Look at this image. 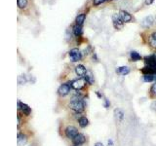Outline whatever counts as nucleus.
Wrapping results in <instances>:
<instances>
[{
  "label": "nucleus",
  "mask_w": 156,
  "mask_h": 146,
  "mask_svg": "<svg viewBox=\"0 0 156 146\" xmlns=\"http://www.w3.org/2000/svg\"><path fill=\"white\" fill-rule=\"evenodd\" d=\"M69 108L72 109L73 111L77 113H81L82 111H84L85 109V102L83 99H79V100H71L69 102Z\"/></svg>",
  "instance_id": "1"
},
{
  "label": "nucleus",
  "mask_w": 156,
  "mask_h": 146,
  "mask_svg": "<svg viewBox=\"0 0 156 146\" xmlns=\"http://www.w3.org/2000/svg\"><path fill=\"white\" fill-rule=\"evenodd\" d=\"M112 23H113V26H114L115 29L120 30V29L123 28L125 23L122 21V19H121L119 14H114L113 16H112Z\"/></svg>",
  "instance_id": "2"
},
{
  "label": "nucleus",
  "mask_w": 156,
  "mask_h": 146,
  "mask_svg": "<svg viewBox=\"0 0 156 146\" xmlns=\"http://www.w3.org/2000/svg\"><path fill=\"white\" fill-rule=\"evenodd\" d=\"M69 57H70L72 62H79L82 58V53L80 52V50L78 49V48H73V49L70 50V52H69Z\"/></svg>",
  "instance_id": "3"
},
{
  "label": "nucleus",
  "mask_w": 156,
  "mask_h": 146,
  "mask_svg": "<svg viewBox=\"0 0 156 146\" xmlns=\"http://www.w3.org/2000/svg\"><path fill=\"white\" fill-rule=\"evenodd\" d=\"M71 82H68V83H64L63 85H61V87L59 88L58 93L59 95H61V97H64V95H68L69 92L71 90Z\"/></svg>",
  "instance_id": "4"
},
{
  "label": "nucleus",
  "mask_w": 156,
  "mask_h": 146,
  "mask_svg": "<svg viewBox=\"0 0 156 146\" xmlns=\"http://www.w3.org/2000/svg\"><path fill=\"white\" fill-rule=\"evenodd\" d=\"M85 84H86L85 79L79 78V79H76V80L71 82V87H72V89L76 90V91H80V90H82L83 88L85 87Z\"/></svg>",
  "instance_id": "5"
},
{
  "label": "nucleus",
  "mask_w": 156,
  "mask_h": 146,
  "mask_svg": "<svg viewBox=\"0 0 156 146\" xmlns=\"http://www.w3.org/2000/svg\"><path fill=\"white\" fill-rule=\"evenodd\" d=\"M66 136L69 139H73L75 136L78 134V130L73 126H68V128L66 129Z\"/></svg>",
  "instance_id": "6"
},
{
  "label": "nucleus",
  "mask_w": 156,
  "mask_h": 146,
  "mask_svg": "<svg viewBox=\"0 0 156 146\" xmlns=\"http://www.w3.org/2000/svg\"><path fill=\"white\" fill-rule=\"evenodd\" d=\"M144 62L147 66L156 69V55H150L144 58Z\"/></svg>",
  "instance_id": "7"
},
{
  "label": "nucleus",
  "mask_w": 156,
  "mask_h": 146,
  "mask_svg": "<svg viewBox=\"0 0 156 146\" xmlns=\"http://www.w3.org/2000/svg\"><path fill=\"white\" fill-rule=\"evenodd\" d=\"M119 15H120L121 19H122V21L125 23H131L132 21H133V17H132V15L129 12L125 11V10H120Z\"/></svg>",
  "instance_id": "8"
},
{
  "label": "nucleus",
  "mask_w": 156,
  "mask_h": 146,
  "mask_svg": "<svg viewBox=\"0 0 156 146\" xmlns=\"http://www.w3.org/2000/svg\"><path fill=\"white\" fill-rule=\"evenodd\" d=\"M153 23H154V19H153L152 16H148V17H146L142 21V26L144 28H148L153 25Z\"/></svg>",
  "instance_id": "9"
},
{
  "label": "nucleus",
  "mask_w": 156,
  "mask_h": 146,
  "mask_svg": "<svg viewBox=\"0 0 156 146\" xmlns=\"http://www.w3.org/2000/svg\"><path fill=\"white\" fill-rule=\"evenodd\" d=\"M73 143H74V145L75 146H80V145H82L83 143H85L86 141V137H85V135L84 134H78L76 136L74 137L73 139Z\"/></svg>",
  "instance_id": "10"
},
{
  "label": "nucleus",
  "mask_w": 156,
  "mask_h": 146,
  "mask_svg": "<svg viewBox=\"0 0 156 146\" xmlns=\"http://www.w3.org/2000/svg\"><path fill=\"white\" fill-rule=\"evenodd\" d=\"M84 79L86 81V83H88L89 85H93L95 80H94V75H93V72L91 70H87L86 72L85 76H84Z\"/></svg>",
  "instance_id": "11"
},
{
  "label": "nucleus",
  "mask_w": 156,
  "mask_h": 146,
  "mask_svg": "<svg viewBox=\"0 0 156 146\" xmlns=\"http://www.w3.org/2000/svg\"><path fill=\"white\" fill-rule=\"evenodd\" d=\"M86 72H87V70H86V68H85L83 65H81V64L77 65L76 67H75V73H76L77 75L79 76V77H83V76H85Z\"/></svg>",
  "instance_id": "12"
},
{
  "label": "nucleus",
  "mask_w": 156,
  "mask_h": 146,
  "mask_svg": "<svg viewBox=\"0 0 156 146\" xmlns=\"http://www.w3.org/2000/svg\"><path fill=\"white\" fill-rule=\"evenodd\" d=\"M73 34L76 37H81L83 35V27L81 25H75L73 26Z\"/></svg>",
  "instance_id": "13"
},
{
  "label": "nucleus",
  "mask_w": 156,
  "mask_h": 146,
  "mask_svg": "<svg viewBox=\"0 0 156 146\" xmlns=\"http://www.w3.org/2000/svg\"><path fill=\"white\" fill-rule=\"evenodd\" d=\"M85 19H86V14L84 13H81V14H79L75 19V25H83V23L85 22Z\"/></svg>",
  "instance_id": "14"
},
{
  "label": "nucleus",
  "mask_w": 156,
  "mask_h": 146,
  "mask_svg": "<svg viewBox=\"0 0 156 146\" xmlns=\"http://www.w3.org/2000/svg\"><path fill=\"white\" fill-rule=\"evenodd\" d=\"M21 112L23 113V115H26V116H28L29 114L31 113L30 107H29V106H28V104H26V103H23V102H21Z\"/></svg>",
  "instance_id": "15"
},
{
  "label": "nucleus",
  "mask_w": 156,
  "mask_h": 146,
  "mask_svg": "<svg viewBox=\"0 0 156 146\" xmlns=\"http://www.w3.org/2000/svg\"><path fill=\"white\" fill-rule=\"evenodd\" d=\"M26 136L25 134H18V136H17V142H18V145L19 146H21V145H23V144H26Z\"/></svg>",
  "instance_id": "16"
},
{
  "label": "nucleus",
  "mask_w": 156,
  "mask_h": 146,
  "mask_svg": "<svg viewBox=\"0 0 156 146\" xmlns=\"http://www.w3.org/2000/svg\"><path fill=\"white\" fill-rule=\"evenodd\" d=\"M142 72L144 73V75H146V74H154V75H156V69L150 67V66H147V65L142 68Z\"/></svg>",
  "instance_id": "17"
},
{
  "label": "nucleus",
  "mask_w": 156,
  "mask_h": 146,
  "mask_svg": "<svg viewBox=\"0 0 156 146\" xmlns=\"http://www.w3.org/2000/svg\"><path fill=\"white\" fill-rule=\"evenodd\" d=\"M116 71L121 75H127V74L130 73V68L128 66H121V67L117 68Z\"/></svg>",
  "instance_id": "18"
},
{
  "label": "nucleus",
  "mask_w": 156,
  "mask_h": 146,
  "mask_svg": "<svg viewBox=\"0 0 156 146\" xmlns=\"http://www.w3.org/2000/svg\"><path fill=\"white\" fill-rule=\"evenodd\" d=\"M114 114H115V117H116V119L118 121H123V119H124V112H123L122 110L119 109V108H117V109L114 110Z\"/></svg>",
  "instance_id": "19"
},
{
  "label": "nucleus",
  "mask_w": 156,
  "mask_h": 146,
  "mask_svg": "<svg viewBox=\"0 0 156 146\" xmlns=\"http://www.w3.org/2000/svg\"><path fill=\"white\" fill-rule=\"evenodd\" d=\"M78 123H79V126L81 127V128H85V127L88 126L89 121H88V119L86 118V117L82 116V117H80V118H79V120H78Z\"/></svg>",
  "instance_id": "20"
},
{
  "label": "nucleus",
  "mask_w": 156,
  "mask_h": 146,
  "mask_svg": "<svg viewBox=\"0 0 156 146\" xmlns=\"http://www.w3.org/2000/svg\"><path fill=\"white\" fill-rule=\"evenodd\" d=\"M131 58L133 62H139V60H142V56L139 54V53H137L135 51H132L131 52Z\"/></svg>",
  "instance_id": "21"
},
{
  "label": "nucleus",
  "mask_w": 156,
  "mask_h": 146,
  "mask_svg": "<svg viewBox=\"0 0 156 146\" xmlns=\"http://www.w3.org/2000/svg\"><path fill=\"white\" fill-rule=\"evenodd\" d=\"M148 42L153 48H156V31H155V32H153L151 35L149 36Z\"/></svg>",
  "instance_id": "22"
},
{
  "label": "nucleus",
  "mask_w": 156,
  "mask_h": 146,
  "mask_svg": "<svg viewBox=\"0 0 156 146\" xmlns=\"http://www.w3.org/2000/svg\"><path fill=\"white\" fill-rule=\"evenodd\" d=\"M17 4L20 9H23L28 6V0H17Z\"/></svg>",
  "instance_id": "23"
},
{
  "label": "nucleus",
  "mask_w": 156,
  "mask_h": 146,
  "mask_svg": "<svg viewBox=\"0 0 156 146\" xmlns=\"http://www.w3.org/2000/svg\"><path fill=\"white\" fill-rule=\"evenodd\" d=\"M155 76L154 74H146L144 75V80L146 82H151L153 80H155Z\"/></svg>",
  "instance_id": "24"
},
{
  "label": "nucleus",
  "mask_w": 156,
  "mask_h": 146,
  "mask_svg": "<svg viewBox=\"0 0 156 146\" xmlns=\"http://www.w3.org/2000/svg\"><path fill=\"white\" fill-rule=\"evenodd\" d=\"M107 0H93V4H94V6H99V5L103 4Z\"/></svg>",
  "instance_id": "25"
},
{
  "label": "nucleus",
  "mask_w": 156,
  "mask_h": 146,
  "mask_svg": "<svg viewBox=\"0 0 156 146\" xmlns=\"http://www.w3.org/2000/svg\"><path fill=\"white\" fill-rule=\"evenodd\" d=\"M150 92H151V94L154 95V97H156V83L152 85L151 89H150Z\"/></svg>",
  "instance_id": "26"
},
{
  "label": "nucleus",
  "mask_w": 156,
  "mask_h": 146,
  "mask_svg": "<svg viewBox=\"0 0 156 146\" xmlns=\"http://www.w3.org/2000/svg\"><path fill=\"white\" fill-rule=\"evenodd\" d=\"M109 105H110V103H109V101L107 99H106V102H104V107L106 108H108L109 107Z\"/></svg>",
  "instance_id": "27"
},
{
  "label": "nucleus",
  "mask_w": 156,
  "mask_h": 146,
  "mask_svg": "<svg viewBox=\"0 0 156 146\" xmlns=\"http://www.w3.org/2000/svg\"><path fill=\"white\" fill-rule=\"evenodd\" d=\"M153 1H154V0H146V5H150V4L153 3Z\"/></svg>",
  "instance_id": "28"
},
{
  "label": "nucleus",
  "mask_w": 156,
  "mask_h": 146,
  "mask_svg": "<svg viewBox=\"0 0 156 146\" xmlns=\"http://www.w3.org/2000/svg\"><path fill=\"white\" fill-rule=\"evenodd\" d=\"M18 106H17V108H18V110H21V102L20 101V100H18Z\"/></svg>",
  "instance_id": "29"
},
{
  "label": "nucleus",
  "mask_w": 156,
  "mask_h": 146,
  "mask_svg": "<svg viewBox=\"0 0 156 146\" xmlns=\"http://www.w3.org/2000/svg\"><path fill=\"white\" fill-rule=\"evenodd\" d=\"M17 118H18V128L20 127V124H21V119H20V116H17Z\"/></svg>",
  "instance_id": "30"
},
{
  "label": "nucleus",
  "mask_w": 156,
  "mask_h": 146,
  "mask_svg": "<svg viewBox=\"0 0 156 146\" xmlns=\"http://www.w3.org/2000/svg\"><path fill=\"white\" fill-rule=\"evenodd\" d=\"M107 145H108V146H112V145H113V142H112V140H108V141H107Z\"/></svg>",
  "instance_id": "31"
},
{
  "label": "nucleus",
  "mask_w": 156,
  "mask_h": 146,
  "mask_svg": "<svg viewBox=\"0 0 156 146\" xmlns=\"http://www.w3.org/2000/svg\"><path fill=\"white\" fill-rule=\"evenodd\" d=\"M95 146H104V144L101 142H97L95 144Z\"/></svg>",
  "instance_id": "32"
},
{
  "label": "nucleus",
  "mask_w": 156,
  "mask_h": 146,
  "mask_svg": "<svg viewBox=\"0 0 156 146\" xmlns=\"http://www.w3.org/2000/svg\"><path fill=\"white\" fill-rule=\"evenodd\" d=\"M155 105H156V103H155ZM155 110H156V107H155Z\"/></svg>",
  "instance_id": "33"
},
{
  "label": "nucleus",
  "mask_w": 156,
  "mask_h": 146,
  "mask_svg": "<svg viewBox=\"0 0 156 146\" xmlns=\"http://www.w3.org/2000/svg\"><path fill=\"white\" fill-rule=\"evenodd\" d=\"M155 80H156V76H155Z\"/></svg>",
  "instance_id": "34"
}]
</instances>
